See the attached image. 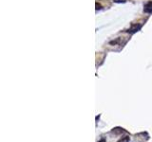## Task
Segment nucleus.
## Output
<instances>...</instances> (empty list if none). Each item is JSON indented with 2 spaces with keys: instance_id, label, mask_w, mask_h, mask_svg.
Segmentation results:
<instances>
[{
  "instance_id": "4",
  "label": "nucleus",
  "mask_w": 152,
  "mask_h": 142,
  "mask_svg": "<svg viewBox=\"0 0 152 142\" xmlns=\"http://www.w3.org/2000/svg\"><path fill=\"white\" fill-rule=\"evenodd\" d=\"M100 142H104V139H103L102 141H100Z\"/></svg>"
},
{
  "instance_id": "1",
  "label": "nucleus",
  "mask_w": 152,
  "mask_h": 142,
  "mask_svg": "<svg viewBox=\"0 0 152 142\" xmlns=\"http://www.w3.org/2000/svg\"><path fill=\"white\" fill-rule=\"evenodd\" d=\"M144 12L146 13H151L152 12V2H147L145 5V8H144Z\"/></svg>"
},
{
  "instance_id": "3",
  "label": "nucleus",
  "mask_w": 152,
  "mask_h": 142,
  "mask_svg": "<svg viewBox=\"0 0 152 142\" xmlns=\"http://www.w3.org/2000/svg\"><path fill=\"white\" fill-rule=\"evenodd\" d=\"M115 2H118V3H120V2H125L126 0H114Z\"/></svg>"
},
{
  "instance_id": "2",
  "label": "nucleus",
  "mask_w": 152,
  "mask_h": 142,
  "mask_svg": "<svg viewBox=\"0 0 152 142\" xmlns=\"http://www.w3.org/2000/svg\"><path fill=\"white\" fill-rule=\"evenodd\" d=\"M128 140H129V137L128 136H126V137H124V138L122 140H120L119 142H128Z\"/></svg>"
}]
</instances>
